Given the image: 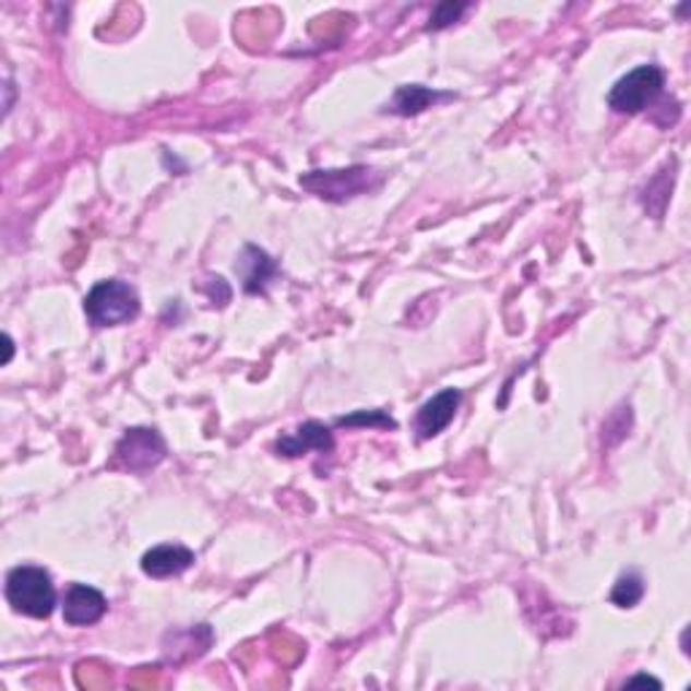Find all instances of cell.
I'll use <instances>...</instances> for the list:
<instances>
[{
  "mask_svg": "<svg viewBox=\"0 0 691 691\" xmlns=\"http://www.w3.org/2000/svg\"><path fill=\"white\" fill-rule=\"evenodd\" d=\"M5 599L14 613L49 619L57 605V589L47 570L36 564H20L5 575Z\"/></svg>",
  "mask_w": 691,
  "mask_h": 691,
  "instance_id": "obj_1",
  "label": "cell"
},
{
  "mask_svg": "<svg viewBox=\"0 0 691 691\" xmlns=\"http://www.w3.org/2000/svg\"><path fill=\"white\" fill-rule=\"evenodd\" d=\"M384 176L368 165H352V168L341 170H311V174L300 176V184L317 198L330 200V203H346V200L368 195V192L379 190Z\"/></svg>",
  "mask_w": 691,
  "mask_h": 691,
  "instance_id": "obj_2",
  "label": "cell"
},
{
  "mask_svg": "<svg viewBox=\"0 0 691 691\" xmlns=\"http://www.w3.org/2000/svg\"><path fill=\"white\" fill-rule=\"evenodd\" d=\"M84 313L95 327H119L141 313V297L128 282H98L84 297Z\"/></svg>",
  "mask_w": 691,
  "mask_h": 691,
  "instance_id": "obj_3",
  "label": "cell"
},
{
  "mask_svg": "<svg viewBox=\"0 0 691 691\" xmlns=\"http://www.w3.org/2000/svg\"><path fill=\"white\" fill-rule=\"evenodd\" d=\"M665 71L659 65H641L621 76L608 93V106L616 114H641L665 93Z\"/></svg>",
  "mask_w": 691,
  "mask_h": 691,
  "instance_id": "obj_4",
  "label": "cell"
},
{
  "mask_svg": "<svg viewBox=\"0 0 691 691\" xmlns=\"http://www.w3.org/2000/svg\"><path fill=\"white\" fill-rule=\"evenodd\" d=\"M165 441L152 427H133L122 436V441L114 449V467H122L130 473H144L148 467H157L165 460Z\"/></svg>",
  "mask_w": 691,
  "mask_h": 691,
  "instance_id": "obj_5",
  "label": "cell"
},
{
  "mask_svg": "<svg viewBox=\"0 0 691 691\" xmlns=\"http://www.w3.org/2000/svg\"><path fill=\"white\" fill-rule=\"evenodd\" d=\"M460 403H462L460 390H443V392H438L436 397L427 400V403L416 410V419H414L416 438H419V441H430V438L441 436L445 427L454 421Z\"/></svg>",
  "mask_w": 691,
  "mask_h": 691,
  "instance_id": "obj_6",
  "label": "cell"
},
{
  "mask_svg": "<svg viewBox=\"0 0 691 691\" xmlns=\"http://www.w3.org/2000/svg\"><path fill=\"white\" fill-rule=\"evenodd\" d=\"M108 603L103 592L87 584H71L62 597V619L71 627H90L98 624L106 616Z\"/></svg>",
  "mask_w": 691,
  "mask_h": 691,
  "instance_id": "obj_7",
  "label": "cell"
},
{
  "mask_svg": "<svg viewBox=\"0 0 691 691\" xmlns=\"http://www.w3.org/2000/svg\"><path fill=\"white\" fill-rule=\"evenodd\" d=\"M195 564V551L181 544H163L148 548L141 559V570L148 579H174Z\"/></svg>",
  "mask_w": 691,
  "mask_h": 691,
  "instance_id": "obj_8",
  "label": "cell"
},
{
  "mask_svg": "<svg viewBox=\"0 0 691 691\" xmlns=\"http://www.w3.org/2000/svg\"><path fill=\"white\" fill-rule=\"evenodd\" d=\"M335 449L333 430L322 421H306L297 427L289 436H282L276 441V451L284 456H302L308 451H319V454H330Z\"/></svg>",
  "mask_w": 691,
  "mask_h": 691,
  "instance_id": "obj_9",
  "label": "cell"
},
{
  "mask_svg": "<svg viewBox=\"0 0 691 691\" xmlns=\"http://www.w3.org/2000/svg\"><path fill=\"white\" fill-rule=\"evenodd\" d=\"M236 271L241 273L243 282V293L247 295H262L267 289V284L276 278L278 265L271 260L267 251H262L260 247H243L241 257L236 262Z\"/></svg>",
  "mask_w": 691,
  "mask_h": 691,
  "instance_id": "obj_10",
  "label": "cell"
},
{
  "mask_svg": "<svg viewBox=\"0 0 691 691\" xmlns=\"http://www.w3.org/2000/svg\"><path fill=\"white\" fill-rule=\"evenodd\" d=\"M451 98H454L451 93H438V90L425 87V84H405V87L397 90L395 98L386 106V111L397 114V117H416V114L427 111L436 103Z\"/></svg>",
  "mask_w": 691,
  "mask_h": 691,
  "instance_id": "obj_11",
  "label": "cell"
},
{
  "mask_svg": "<svg viewBox=\"0 0 691 691\" xmlns=\"http://www.w3.org/2000/svg\"><path fill=\"white\" fill-rule=\"evenodd\" d=\"M645 584L641 579V573L630 570V573L619 575V581L613 584V592H610V603L619 605V608H635L643 599Z\"/></svg>",
  "mask_w": 691,
  "mask_h": 691,
  "instance_id": "obj_12",
  "label": "cell"
},
{
  "mask_svg": "<svg viewBox=\"0 0 691 691\" xmlns=\"http://www.w3.org/2000/svg\"><path fill=\"white\" fill-rule=\"evenodd\" d=\"M335 425L338 427H384V430H395L397 421L392 419L386 410H354L352 416H341Z\"/></svg>",
  "mask_w": 691,
  "mask_h": 691,
  "instance_id": "obj_13",
  "label": "cell"
},
{
  "mask_svg": "<svg viewBox=\"0 0 691 691\" xmlns=\"http://www.w3.org/2000/svg\"><path fill=\"white\" fill-rule=\"evenodd\" d=\"M467 11V3H454V0H445V3L436 5L430 16V31H443V27L460 22V16Z\"/></svg>",
  "mask_w": 691,
  "mask_h": 691,
  "instance_id": "obj_14",
  "label": "cell"
},
{
  "mask_svg": "<svg viewBox=\"0 0 691 691\" xmlns=\"http://www.w3.org/2000/svg\"><path fill=\"white\" fill-rule=\"evenodd\" d=\"M3 344H5V357H3V365L11 362V357H14V344H11L9 335H3Z\"/></svg>",
  "mask_w": 691,
  "mask_h": 691,
  "instance_id": "obj_15",
  "label": "cell"
},
{
  "mask_svg": "<svg viewBox=\"0 0 691 691\" xmlns=\"http://www.w3.org/2000/svg\"><path fill=\"white\" fill-rule=\"evenodd\" d=\"M632 683H651V687H662V683L656 681V678H651V676H638V678H632L630 687H632Z\"/></svg>",
  "mask_w": 691,
  "mask_h": 691,
  "instance_id": "obj_16",
  "label": "cell"
}]
</instances>
